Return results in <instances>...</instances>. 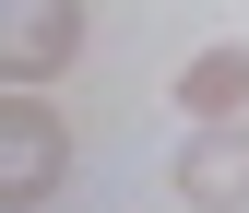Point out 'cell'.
Masks as SVG:
<instances>
[{"mask_svg":"<svg viewBox=\"0 0 249 213\" xmlns=\"http://www.w3.org/2000/svg\"><path fill=\"white\" fill-rule=\"evenodd\" d=\"M59 166H71V131H59L48 83H0V201H12V213L48 201Z\"/></svg>","mask_w":249,"mask_h":213,"instance_id":"cell-1","label":"cell"},{"mask_svg":"<svg viewBox=\"0 0 249 213\" xmlns=\"http://www.w3.org/2000/svg\"><path fill=\"white\" fill-rule=\"evenodd\" d=\"M83 48V0H0V83H59Z\"/></svg>","mask_w":249,"mask_h":213,"instance_id":"cell-2","label":"cell"},{"mask_svg":"<svg viewBox=\"0 0 249 213\" xmlns=\"http://www.w3.org/2000/svg\"><path fill=\"white\" fill-rule=\"evenodd\" d=\"M178 201H190V213H249V118L190 131V154H178Z\"/></svg>","mask_w":249,"mask_h":213,"instance_id":"cell-3","label":"cell"},{"mask_svg":"<svg viewBox=\"0 0 249 213\" xmlns=\"http://www.w3.org/2000/svg\"><path fill=\"white\" fill-rule=\"evenodd\" d=\"M178 107H190V131H213V118H249V48H202L190 71H178Z\"/></svg>","mask_w":249,"mask_h":213,"instance_id":"cell-4","label":"cell"}]
</instances>
